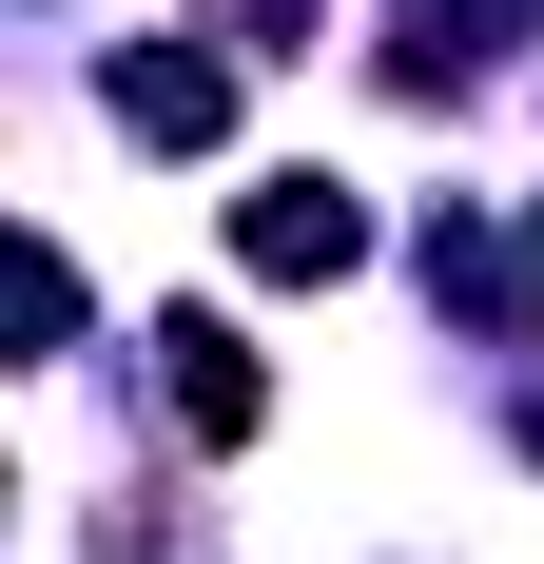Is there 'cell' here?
Here are the masks:
<instances>
[{
	"label": "cell",
	"instance_id": "2",
	"mask_svg": "<svg viewBox=\"0 0 544 564\" xmlns=\"http://www.w3.org/2000/svg\"><path fill=\"white\" fill-rule=\"evenodd\" d=\"M156 370H175V429L195 448H253V350H233V312H156Z\"/></svg>",
	"mask_w": 544,
	"mask_h": 564
},
{
	"label": "cell",
	"instance_id": "1",
	"mask_svg": "<svg viewBox=\"0 0 544 564\" xmlns=\"http://www.w3.org/2000/svg\"><path fill=\"white\" fill-rule=\"evenodd\" d=\"M233 253L292 273V292H330L350 253H370V195H350V175H253V195H233Z\"/></svg>",
	"mask_w": 544,
	"mask_h": 564
},
{
	"label": "cell",
	"instance_id": "4",
	"mask_svg": "<svg viewBox=\"0 0 544 564\" xmlns=\"http://www.w3.org/2000/svg\"><path fill=\"white\" fill-rule=\"evenodd\" d=\"M525 312H544V253H525Z\"/></svg>",
	"mask_w": 544,
	"mask_h": 564
},
{
	"label": "cell",
	"instance_id": "3",
	"mask_svg": "<svg viewBox=\"0 0 544 564\" xmlns=\"http://www.w3.org/2000/svg\"><path fill=\"white\" fill-rule=\"evenodd\" d=\"M117 137H156V156H215V137H233V78H215V58H117Z\"/></svg>",
	"mask_w": 544,
	"mask_h": 564
}]
</instances>
